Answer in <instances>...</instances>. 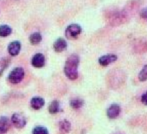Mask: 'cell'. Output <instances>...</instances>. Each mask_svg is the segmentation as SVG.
<instances>
[{
	"label": "cell",
	"instance_id": "6da1fadb",
	"mask_svg": "<svg viewBox=\"0 0 147 134\" xmlns=\"http://www.w3.org/2000/svg\"><path fill=\"white\" fill-rule=\"evenodd\" d=\"M80 58L77 55H71L67 59L64 65V74L71 81H75L78 78V66Z\"/></svg>",
	"mask_w": 147,
	"mask_h": 134
},
{
	"label": "cell",
	"instance_id": "7a4b0ae2",
	"mask_svg": "<svg viewBox=\"0 0 147 134\" xmlns=\"http://www.w3.org/2000/svg\"><path fill=\"white\" fill-rule=\"evenodd\" d=\"M82 33V27L77 24L68 25L65 30V36L68 39H75Z\"/></svg>",
	"mask_w": 147,
	"mask_h": 134
},
{
	"label": "cell",
	"instance_id": "3957f363",
	"mask_svg": "<svg viewBox=\"0 0 147 134\" xmlns=\"http://www.w3.org/2000/svg\"><path fill=\"white\" fill-rule=\"evenodd\" d=\"M24 77V70L23 68H16L14 69L9 75V81L12 84H18L22 81Z\"/></svg>",
	"mask_w": 147,
	"mask_h": 134
},
{
	"label": "cell",
	"instance_id": "277c9868",
	"mask_svg": "<svg viewBox=\"0 0 147 134\" xmlns=\"http://www.w3.org/2000/svg\"><path fill=\"white\" fill-rule=\"evenodd\" d=\"M11 123L16 128L21 129L25 126L26 125V119L24 115L21 113H14L11 117Z\"/></svg>",
	"mask_w": 147,
	"mask_h": 134
},
{
	"label": "cell",
	"instance_id": "5b68a950",
	"mask_svg": "<svg viewBox=\"0 0 147 134\" xmlns=\"http://www.w3.org/2000/svg\"><path fill=\"white\" fill-rule=\"evenodd\" d=\"M31 64L33 67L36 69H40V68H42L45 64V57L44 55L42 54V53H37L36 54L32 60H31Z\"/></svg>",
	"mask_w": 147,
	"mask_h": 134
},
{
	"label": "cell",
	"instance_id": "8992f818",
	"mask_svg": "<svg viewBox=\"0 0 147 134\" xmlns=\"http://www.w3.org/2000/svg\"><path fill=\"white\" fill-rule=\"evenodd\" d=\"M117 59H118V56L116 55H113V54L105 55L99 58V63L101 66L106 67V66H108L109 64L114 62L115 61H117Z\"/></svg>",
	"mask_w": 147,
	"mask_h": 134
},
{
	"label": "cell",
	"instance_id": "52a82bcc",
	"mask_svg": "<svg viewBox=\"0 0 147 134\" xmlns=\"http://www.w3.org/2000/svg\"><path fill=\"white\" fill-rule=\"evenodd\" d=\"M120 112H121L120 106L118 104H113L107 108V115L109 119H113L118 118V116L120 114Z\"/></svg>",
	"mask_w": 147,
	"mask_h": 134
},
{
	"label": "cell",
	"instance_id": "ba28073f",
	"mask_svg": "<svg viewBox=\"0 0 147 134\" xmlns=\"http://www.w3.org/2000/svg\"><path fill=\"white\" fill-rule=\"evenodd\" d=\"M20 50H21V43L18 41H14L11 42L8 46V52L12 56L18 55Z\"/></svg>",
	"mask_w": 147,
	"mask_h": 134
},
{
	"label": "cell",
	"instance_id": "9c48e42d",
	"mask_svg": "<svg viewBox=\"0 0 147 134\" xmlns=\"http://www.w3.org/2000/svg\"><path fill=\"white\" fill-rule=\"evenodd\" d=\"M67 43L66 40L63 39V38H61V37L58 38L54 42V45H53V48H54L55 51V52H58V53L64 51L67 48Z\"/></svg>",
	"mask_w": 147,
	"mask_h": 134
},
{
	"label": "cell",
	"instance_id": "30bf717a",
	"mask_svg": "<svg viewBox=\"0 0 147 134\" xmlns=\"http://www.w3.org/2000/svg\"><path fill=\"white\" fill-rule=\"evenodd\" d=\"M11 121L7 117H0V134H5L8 131L11 126Z\"/></svg>",
	"mask_w": 147,
	"mask_h": 134
},
{
	"label": "cell",
	"instance_id": "8fae6325",
	"mask_svg": "<svg viewBox=\"0 0 147 134\" xmlns=\"http://www.w3.org/2000/svg\"><path fill=\"white\" fill-rule=\"evenodd\" d=\"M30 106L35 110H39L44 106V100L41 97H34L30 100Z\"/></svg>",
	"mask_w": 147,
	"mask_h": 134
},
{
	"label": "cell",
	"instance_id": "7c38bea8",
	"mask_svg": "<svg viewBox=\"0 0 147 134\" xmlns=\"http://www.w3.org/2000/svg\"><path fill=\"white\" fill-rule=\"evenodd\" d=\"M59 129L62 133H68L71 130V124L68 120L63 119L59 123Z\"/></svg>",
	"mask_w": 147,
	"mask_h": 134
},
{
	"label": "cell",
	"instance_id": "4fadbf2b",
	"mask_svg": "<svg viewBox=\"0 0 147 134\" xmlns=\"http://www.w3.org/2000/svg\"><path fill=\"white\" fill-rule=\"evenodd\" d=\"M42 37V35L39 33V32H35L33 34H31L30 36V42L32 44V45H37L41 42Z\"/></svg>",
	"mask_w": 147,
	"mask_h": 134
},
{
	"label": "cell",
	"instance_id": "5bb4252c",
	"mask_svg": "<svg viewBox=\"0 0 147 134\" xmlns=\"http://www.w3.org/2000/svg\"><path fill=\"white\" fill-rule=\"evenodd\" d=\"M11 32H12V30L9 25H6V24L0 25V36L1 37H6L10 36Z\"/></svg>",
	"mask_w": 147,
	"mask_h": 134
},
{
	"label": "cell",
	"instance_id": "9a60e30c",
	"mask_svg": "<svg viewBox=\"0 0 147 134\" xmlns=\"http://www.w3.org/2000/svg\"><path fill=\"white\" fill-rule=\"evenodd\" d=\"M60 111V104L57 100H53L49 106V112L51 114H55Z\"/></svg>",
	"mask_w": 147,
	"mask_h": 134
},
{
	"label": "cell",
	"instance_id": "2e32d148",
	"mask_svg": "<svg viewBox=\"0 0 147 134\" xmlns=\"http://www.w3.org/2000/svg\"><path fill=\"white\" fill-rule=\"evenodd\" d=\"M83 104H84V101L82 100H81V99H78V98L73 99L70 101V106L74 109H80L83 106Z\"/></svg>",
	"mask_w": 147,
	"mask_h": 134
},
{
	"label": "cell",
	"instance_id": "e0dca14e",
	"mask_svg": "<svg viewBox=\"0 0 147 134\" xmlns=\"http://www.w3.org/2000/svg\"><path fill=\"white\" fill-rule=\"evenodd\" d=\"M138 80L141 82H144L147 80V65H144L143 69L138 74Z\"/></svg>",
	"mask_w": 147,
	"mask_h": 134
},
{
	"label": "cell",
	"instance_id": "ac0fdd59",
	"mask_svg": "<svg viewBox=\"0 0 147 134\" xmlns=\"http://www.w3.org/2000/svg\"><path fill=\"white\" fill-rule=\"evenodd\" d=\"M32 133L33 134H49V131L47 128L43 126H36L33 129Z\"/></svg>",
	"mask_w": 147,
	"mask_h": 134
},
{
	"label": "cell",
	"instance_id": "d6986e66",
	"mask_svg": "<svg viewBox=\"0 0 147 134\" xmlns=\"http://www.w3.org/2000/svg\"><path fill=\"white\" fill-rule=\"evenodd\" d=\"M141 102L144 105L147 106V92H145V93H144L142 94V96H141Z\"/></svg>",
	"mask_w": 147,
	"mask_h": 134
},
{
	"label": "cell",
	"instance_id": "ffe728a7",
	"mask_svg": "<svg viewBox=\"0 0 147 134\" xmlns=\"http://www.w3.org/2000/svg\"><path fill=\"white\" fill-rule=\"evenodd\" d=\"M140 16L143 18H147V8H144L140 12Z\"/></svg>",
	"mask_w": 147,
	"mask_h": 134
}]
</instances>
